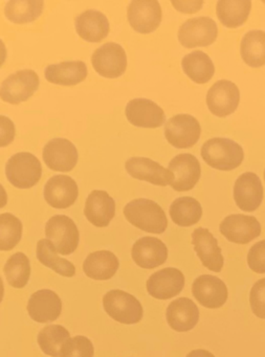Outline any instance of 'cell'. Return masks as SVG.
I'll list each match as a JSON object with an SVG mask.
<instances>
[{"mask_svg":"<svg viewBox=\"0 0 265 357\" xmlns=\"http://www.w3.org/2000/svg\"><path fill=\"white\" fill-rule=\"evenodd\" d=\"M43 7V0H11L6 5L5 15L14 24H28L41 15Z\"/></svg>","mask_w":265,"mask_h":357,"instance_id":"obj_33","label":"cell"},{"mask_svg":"<svg viewBox=\"0 0 265 357\" xmlns=\"http://www.w3.org/2000/svg\"><path fill=\"white\" fill-rule=\"evenodd\" d=\"M84 215L95 227H108L116 215V202L107 192L95 190L85 202Z\"/></svg>","mask_w":265,"mask_h":357,"instance_id":"obj_24","label":"cell"},{"mask_svg":"<svg viewBox=\"0 0 265 357\" xmlns=\"http://www.w3.org/2000/svg\"><path fill=\"white\" fill-rule=\"evenodd\" d=\"M79 190L76 181L66 175H56L45 185V198L50 206L55 208H68L78 198Z\"/></svg>","mask_w":265,"mask_h":357,"instance_id":"obj_23","label":"cell"},{"mask_svg":"<svg viewBox=\"0 0 265 357\" xmlns=\"http://www.w3.org/2000/svg\"><path fill=\"white\" fill-rule=\"evenodd\" d=\"M45 74L50 83L74 86L86 79L87 68L82 61L61 62L47 66Z\"/></svg>","mask_w":265,"mask_h":357,"instance_id":"obj_28","label":"cell"},{"mask_svg":"<svg viewBox=\"0 0 265 357\" xmlns=\"http://www.w3.org/2000/svg\"><path fill=\"white\" fill-rule=\"evenodd\" d=\"M79 36L89 43H100L109 33V22L102 12L87 10L76 18L75 22Z\"/></svg>","mask_w":265,"mask_h":357,"instance_id":"obj_26","label":"cell"},{"mask_svg":"<svg viewBox=\"0 0 265 357\" xmlns=\"http://www.w3.org/2000/svg\"><path fill=\"white\" fill-rule=\"evenodd\" d=\"M125 168L133 178L148 181L152 185L166 187L172 183L173 175L171 171L150 158H129L125 164Z\"/></svg>","mask_w":265,"mask_h":357,"instance_id":"obj_20","label":"cell"},{"mask_svg":"<svg viewBox=\"0 0 265 357\" xmlns=\"http://www.w3.org/2000/svg\"><path fill=\"white\" fill-rule=\"evenodd\" d=\"M38 87L39 77L34 70H20L3 81L0 96L3 101L16 105L30 99Z\"/></svg>","mask_w":265,"mask_h":357,"instance_id":"obj_6","label":"cell"},{"mask_svg":"<svg viewBox=\"0 0 265 357\" xmlns=\"http://www.w3.org/2000/svg\"><path fill=\"white\" fill-rule=\"evenodd\" d=\"M22 236V223L10 213L0 215V250H13Z\"/></svg>","mask_w":265,"mask_h":357,"instance_id":"obj_37","label":"cell"},{"mask_svg":"<svg viewBox=\"0 0 265 357\" xmlns=\"http://www.w3.org/2000/svg\"><path fill=\"white\" fill-rule=\"evenodd\" d=\"M202 156L212 168L231 171L241 165L244 153L241 146L232 139L214 137L202 145Z\"/></svg>","mask_w":265,"mask_h":357,"instance_id":"obj_2","label":"cell"},{"mask_svg":"<svg viewBox=\"0 0 265 357\" xmlns=\"http://www.w3.org/2000/svg\"><path fill=\"white\" fill-rule=\"evenodd\" d=\"M6 279L14 288H24L31 277L30 260L22 252H16L8 259L5 267Z\"/></svg>","mask_w":265,"mask_h":357,"instance_id":"obj_36","label":"cell"},{"mask_svg":"<svg viewBox=\"0 0 265 357\" xmlns=\"http://www.w3.org/2000/svg\"><path fill=\"white\" fill-rule=\"evenodd\" d=\"M43 160L47 166L58 172H70L78 162V151L72 142L54 139L43 149Z\"/></svg>","mask_w":265,"mask_h":357,"instance_id":"obj_16","label":"cell"},{"mask_svg":"<svg viewBox=\"0 0 265 357\" xmlns=\"http://www.w3.org/2000/svg\"><path fill=\"white\" fill-rule=\"evenodd\" d=\"M131 256L142 268L153 269L166 262L168 248L158 238L143 237L133 244Z\"/></svg>","mask_w":265,"mask_h":357,"instance_id":"obj_22","label":"cell"},{"mask_svg":"<svg viewBox=\"0 0 265 357\" xmlns=\"http://www.w3.org/2000/svg\"><path fill=\"white\" fill-rule=\"evenodd\" d=\"M120 262L118 257L109 250L91 252L83 263V271L87 277L97 281L112 279L118 271Z\"/></svg>","mask_w":265,"mask_h":357,"instance_id":"obj_27","label":"cell"},{"mask_svg":"<svg viewBox=\"0 0 265 357\" xmlns=\"http://www.w3.org/2000/svg\"><path fill=\"white\" fill-rule=\"evenodd\" d=\"M239 89L229 80L217 81L206 95V105L214 116L225 118L237 109L239 105Z\"/></svg>","mask_w":265,"mask_h":357,"instance_id":"obj_11","label":"cell"},{"mask_svg":"<svg viewBox=\"0 0 265 357\" xmlns=\"http://www.w3.org/2000/svg\"><path fill=\"white\" fill-rule=\"evenodd\" d=\"M173 7H175V9L179 10V11L183 12V13H196V12L199 11L202 6L204 5V1L199 0H192V1H171Z\"/></svg>","mask_w":265,"mask_h":357,"instance_id":"obj_41","label":"cell"},{"mask_svg":"<svg viewBox=\"0 0 265 357\" xmlns=\"http://www.w3.org/2000/svg\"><path fill=\"white\" fill-rule=\"evenodd\" d=\"M166 317L174 331L188 332L197 325L199 310L189 298H179L169 304Z\"/></svg>","mask_w":265,"mask_h":357,"instance_id":"obj_25","label":"cell"},{"mask_svg":"<svg viewBox=\"0 0 265 357\" xmlns=\"http://www.w3.org/2000/svg\"><path fill=\"white\" fill-rule=\"evenodd\" d=\"M131 28L141 34H149L160 26L162 8L156 0H133L127 10Z\"/></svg>","mask_w":265,"mask_h":357,"instance_id":"obj_10","label":"cell"},{"mask_svg":"<svg viewBox=\"0 0 265 357\" xmlns=\"http://www.w3.org/2000/svg\"><path fill=\"white\" fill-rule=\"evenodd\" d=\"M234 199L240 210L254 212L263 199V187L260 178L255 173L240 175L234 185Z\"/></svg>","mask_w":265,"mask_h":357,"instance_id":"obj_18","label":"cell"},{"mask_svg":"<svg viewBox=\"0 0 265 357\" xmlns=\"http://www.w3.org/2000/svg\"><path fill=\"white\" fill-rule=\"evenodd\" d=\"M185 286V275L173 267L160 269L150 275L146 283L148 294L158 300H169L181 294Z\"/></svg>","mask_w":265,"mask_h":357,"instance_id":"obj_12","label":"cell"},{"mask_svg":"<svg viewBox=\"0 0 265 357\" xmlns=\"http://www.w3.org/2000/svg\"><path fill=\"white\" fill-rule=\"evenodd\" d=\"M181 66L185 74L197 84H204L214 76V64L204 52L188 54L183 57Z\"/></svg>","mask_w":265,"mask_h":357,"instance_id":"obj_30","label":"cell"},{"mask_svg":"<svg viewBox=\"0 0 265 357\" xmlns=\"http://www.w3.org/2000/svg\"><path fill=\"white\" fill-rule=\"evenodd\" d=\"M192 294L202 306L209 309L220 308L229 296L225 282L211 275L198 277L192 285Z\"/></svg>","mask_w":265,"mask_h":357,"instance_id":"obj_14","label":"cell"},{"mask_svg":"<svg viewBox=\"0 0 265 357\" xmlns=\"http://www.w3.org/2000/svg\"><path fill=\"white\" fill-rule=\"evenodd\" d=\"M45 235L57 252L63 256L73 254L78 248L80 239L76 223L66 215L52 217L45 225Z\"/></svg>","mask_w":265,"mask_h":357,"instance_id":"obj_5","label":"cell"},{"mask_svg":"<svg viewBox=\"0 0 265 357\" xmlns=\"http://www.w3.org/2000/svg\"><path fill=\"white\" fill-rule=\"evenodd\" d=\"M70 340V332L61 325L47 326L39 332L37 337L41 350L52 357H62V349Z\"/></svg>","mask_w":265,"mask_h":357,"instance_id":"obj_35","label":"cell"},{"mask_svg":"<svg viewBox=\"0 0 265 357\" xmlns=\"http://www.w3.org/2000/svg\"><path fill=\"white\" fill-rule=\"evenodd\" d=\"M264 179H265V171H264Z\"/></svg>","mask_w":265,"mask_h":357,"instance_id":"obj_43","label":"cell"},{"mask_svg":"<svg viewBox=\"0 0 265 357\" xmlns=\"http://www.w3.org/2000/svg\"><path fill=\"white\" fill-rule=\"evenodd\" d=\"M200 132L199 122L190 114H177L165 127L167 141L179 149L193 147L199 139Z\"/></svg>","mask_w":265,"mask_h":357,"instance_id":"obj_8","label":"cell"},{"mask_svg":"<svg viewBox=\"0 0 265 357\" xmlns=\"http://www.w3.org/2000/svg\"><path fill=\"white\" fill-rule=\"evenodd\" d=\"M37 258L41 264L53 269L58 275L72 278L76 275V267L66 259L60 258L54 244L49 239H41L37 244Z\"/></svg>","mask_w":265,"mask_h":357,"instance_id":"obj_31","label":"cell"},{"mask_svg":"<svg viewBox=\"0 0 265 357\" xmlns=\"http://www.w3.org/2000/svg\"><path fill=\"white\" fill-rule=\"evenodd\" d=\"M124 215L133 227L151 234H162L168 227L166 214L160 204L145 198L125 206Z\"/></svg>","mask_w":265,"mask_h":357,"instance_id":"obj_1","label":"cell"},{"mask_svg":"<svg viewBox=\"0 0 265 357\" xmlns=\"http://www.w3.org/2000/svg\"><path fill=\"white\" fill-rule=\"evenodd\" d=\"M250 9L252 3L250 0H219L216 14L223 26L235 29L248 20Z\"/></svg>","mask_w":265,"mask_h":357,"instance_id":"obj_29","label":"cell"},{"mask_svg":"<svg viewBox=\"0 0 265 357\" xmlns=\"http://www.w3.org/2000/svg\"><path fill=\"white\" fill-rule=\"evenodd\" d=\"M241 57L250 68H260L265 64V32L250 31L241 41Z\"/></svg>","mask_w":265,"mask_h":357,"instance_id":"obj_34","label":"cell"},{"mask_svg":"<svg viewBox=\"0 0 265 357\" xmlns=\"http://www.w3.org/2000/svg\"><path fill=\"white\" fill-rule=\"evenodd\" d=\"M168 168L173 175L170 185L175 191H190L199 181L200 164L192 154H179L171 160Z\"/></svg>","mask_w":265,"mask_h":357,"instance_id":"obj_15","label":"cell"},{"mask_svg":"<svg viewBox=\"0 0 265 357\" xmlns=\"http://www.w3.org/2000/svg\"><path fill=\"white\" fill-rule=\"evenodd\" d=\"M248 267L257 273H265V240L257 242L248 254Z\"/></svg>","mask_w":265,"mask_h":357,"instance_id":"obj_40","label":"cell"},{"mask_svg":"<svg viewBox=\"0 0 265 357\" xmlns=\"http://www.w3.org/2000/svg\"><path fill=\"white\" fill-rule=\"evenodd\" d=\"M61 298L53 290H38L29 300V314L37 323L45 324L56 321L61 314Z\"/></svg>","mask_w":265,"mask_h":357,"instance_id":"obj_19","label":"cell"},{"mask_svg":"<svg viewBox=\"0 0 265 357\" xmlns=\"http://www.w3.org/2000/svg\"><path fill=\"white\" fill-rule=\"evenodd\" d=\"M250 304L252 312L260 319H265V278L257 281L250 294Z\"/></svg>","mask_w":265,"mask_h":357,"instance_id":"obj_39","label":"cell"},{"mask_svg":"<svg viewBox=\"0 0 265 357\" xmlns=\"http://www.w3.org/2000/svg\"><path fill=\"white\" fill-rule=\"evenodd\" d=\"M95 348L86 336L77 335L66 342L62 357H93Z\"/></svg>","mask_w":265,"mask_h":357,"instance_id":"obj_38","label":"cell"},{"mask_svg":"<svg viewBox=\"0 0 265 357\" xmlns=\"http://www.w3.org/2000/svg\"><path fill=\"white\" fill-rule=\"evenodd\" d=\"M91 63L100 76L104 78H119L127 68V56L118 43H105L91 56Z\"/></svg>","mask_w":265,"mask_h":357,"instance_id":"obj_7","label":"cell"},{"mask_svg":"<svg viewBox=\"0 0 265 357\" xmlns=\"http://www.w3.org/2000/svg\"><path fill=\"white\" fill-rule=\"evenodd\" d=\"M125 114L127 120L133 126L142 127V128H158L164 124V110L150 100H131L127 104Z\"/></svg>","mask_w":265,"mask_h":357,"instance_id":"obj_21","label":"cell"},{"mask_svg":"<svg viewBox=\"0 0 265 357\" xmlns=\"http://www.w3.org/2000/svg\"><path fill=\"white\" fill-rule=\"evenodd\" d=\"M170 216L175 225L183 227H191L202 218V208L195 198L183 196L171 204Z\"/></svg>","mask_w":265,"mask_h":357,"instance_id":"obj_32","label":"cell"},{"mask_svg":"<svg viewBox=\"0 0 265 357\" xmlns=\"http://www.w3.org/2000/svg\"><path fill=\"white\" fill-rule=\"evenodd\" d=\"M219 229L229 241L248 244L260 236L261 225L255 217L233 214L223 219Z\"/></svg>","mask_w":265,"mask_h":357,"instance_id":"obj_13","label":"cell"},{"mask_svg":"<svg viewBox=\"0 0 265 357\" xmlns=\"http://www.w3.org/2000/svg\"><path fill=\"white\" fill-rule=\"evenodd\" d=\"M192 244L202 265L209 271L220 273L225 260L218 242L210 231L204 227L194 229L192 233Z\"/></svg>","mask_w":265,"mask_h":357,"instance_id":"obj_17","label":"cell"},{"mask_svg":"<svg viewBox=\"0 0 265 357\" xmlns=\"http://www.w3.org/2000/svg\"><path fill=\"white\" fill-rule=\"evenodd\" d=\"M218 29L214 20L209 17L192 18L187 20L179 31V40L183 47L193 49L208 47L216 40Z\"/></svg>","mask_w":265,"mask_h":357,"instance_id":"obj_9","label":"cell"},{"mask_svg":"<svg viewBox=\"0 0 265 357\" xmlns=\"http://www.w3.org/2000/svg\"><path fill=\"white\" fill-rule=\"evenodd\" d=\"M43 167L34 154L20 152L8 160L6 175L8 181L18 189H30L41 178Z\"/></svg>","mask_w":265,"mask_h":357,"instance_id":"obj_4","label":"cell"},{"mask_svg":"<svg viewBox=\"0 0 265 357\" xmlns=\"http://www.w3.org/2000/svg\"><path fill=\"white\" fill-rule=\"evenodd\" d=\"M187 357H215L214 354L209 352V351L204 350V349H197V350L191 351Z\"/></svg>","mask_w":265,"mask_h":357,"instance_id":"obj_42","label":"cell"},{"mask_svg":"<svg viewBox=\"0 0 265 357\" xmlns=\"http://www.w3.org/2000/svg\"><path fill=\"white\" fill-rule=\"evenodd\" d=\"M103 307L112 319L124 325H133L143 319L141 302L132 294L121 289L108 291L103 296Z\"/></svg>","mask_w":265,"mask_h":357,"instance_id":"obj_3","label":"cell"}]
</instances>
